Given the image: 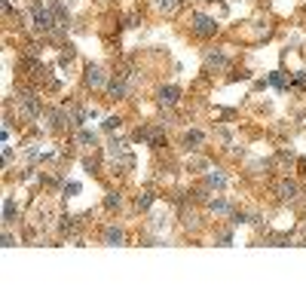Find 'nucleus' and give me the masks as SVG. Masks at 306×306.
<instances>
[{
	"label": "nucleus",
	"instance_id": "22",
	"mask_svg": "<svg viewBox=\"0 0 306 306\" xmlns=\"http://www.w3.org/2000/svg\"><path fill=\"white\" fill-rule=\"evenodd\" d=\"M3 245L12 248V245H15V236H12V233H3Z\"/></svg>",
	"mask_w": 306,
	"mask_h": 306
},
{
	"label": "nucleus",
	"instance_id": "10",
	"mask_svg": "<svg viewBox=\"0 0 306 306\" xmlns=\"http://www.w3.org/2000/svg\"><path fill=\"white\" fill-rule=\"evenodd\" d=\"M224 184H227V178H224L221 169H211V172L205 175V187H208V190H221Z\"/></svg>",
	"mask_w": 306,
	"mask_h": 306
},
{
	"label": "nucleus",
	"instance_id": "1",
	"mask_svg": "<svg viewBox=\"0 0 306 306\" xmlns=\"http://www.w3.org/2000/svg\"><path fill=\"white\" fill-rule=\"evenodd\" d=\"M18 110H21V116H28V120H40V113H43V101H40V95L21 89V92H18Z\"/></svg>",
	"mask_w": 306,
	"mask_h": 306
},
{
	"label": "nucleus",
	"instance_id": "6",
	"mask_svg": "<svg viewBox=\"0 0 306 306\" xmlns=\"http://www.w3.org/2000/svg\"><path fill=\"white\" fill-rule=\"evenodd\" d=\"M205 64L215 67V70H227L230 67V58L224 49H205Z\"/></svg>",
	"mask_w": 306,
	"mask_h": 306
},
{
	"label": "nucleus",
	"instance_id": "17",
	"mask_svg": "<svg viewBox=\"0 0 306 306\" xmlns=\"http://www.w3.org/2000/svg\"><path fill=\"white\" fill-rule=\"evenodd\" d=\"M12 218H15V202L6 196V202H3V224H12Z\"/></svg>",
	"mask_w": 306,
	"mask_h": 306
},
{
	"label": "nucleus",
	"instance_id": "20",
	"mask_svg": "<svg viewBox=\"0 0 306 306\" xmlns=\"http://www.w3.org/2000/svg\"><path fill=\"white\" fill-rule=\"evenodd\" d=\"M120 123H123L120 116H107V120H104V129H107V132H113V129H120Z\"/></svg>",
	"mask_w": 306,
	"mask_h": 306
},
{
	"label": "nucleus",
	"instance_id": "3",
	"mask_svg": "<svg viewBox=\"0 0 306 306\" xmlns=\"http://www.w3.org/2000/svg\"><path fill=\"white\" fill-rule=\"evenodd\" d=\"M31 18H34V28H37V31H52V28L58 25V21H55V15H52V9H49V6H43L40 0L31 6Z\"/></svg>",
	"mask_w": 306,
	"mask_h": 306
},
{
	"label": "nucleus",
	"instance_id": "8",
	"mask_svg": "<svg viewBox=\"0 0 306 306\" xmlns=\"http://www.w3.org/2000/svg\"><path fill=\"white\" fill-rule=\"evenodd\" d=\"M276 193H279V199H297V193H300V187H297V181H282L279 187H276Z\"/></svg>",
	"mask_w": 306,
	"mask_h": 306
},
{
	"label": "nucleus",
	"instance_id": "2",
	"mask_svg": "<svg viewBox=\"0 0 306 306\" xmlns=\"http://www.w3.org/2000/svg\"><path fill=\"white\" fill-rule=\"evenodd\" d=\"M190 28H193V34L202 37V40H208V37L218 34V21H215L211 15H205V12H193V15H190Z\"/></svg>",
	"mask_w": 306,
	"mask_h": 306
},
{
	"label": "nucleus",
	"instance_id": "7",
	"mask_svg": "<svg viewBox=\"0 0 306 306\" xmlns=\"http://www.w3.org/2000/svg\"><path fill=\"white\" fill-rule=\"evenodd\" d=\"M178 98H181V89H178V86H162V89H159V104H162V107H175Z\"/></svg>",
	"mask_w": 306,
	"mask_h": 306
},
{
	"label": "nucleus",
	"instance_id": "15",
	"mask_svg": "<svg viewBox=\"0 0 306 306\" xmlns=\"http://www.w3.org/2000/svg\"><path fill=\"white\" fill-rule=\"evenodd\" d=\"M120 205H123V196H120V193H107V199H104V208H107V211H116Z\"/></svg>",
	"mask_w": 306,
	"mask_h": 306
},
{
	"label": "nucleus",
	"instance_id": "19",
	"mask_svg": "<svg viewBox=\"0 0 306 306\" xmlns=\"http://www.w3.org/2000/svg\"><path fill=\"white\" fill-rule=\"evenodd\" d=\"M270 83L282 89V86H285V77H282V70H273V74H270Z\"/></svg>",
	"mask_w": 306,
	"mask_h": 306
},
{
	"label": "nucleus",
	"instance_id": "18",
	"mask_svg": "<svg viewBox=\"0 0 306 306\" xmlns=\"http://www.w3.org/2000/svg\"><path fill=\"white\" fill-rule=\"evenodd\" d=\"M153 6H156L159 12H172L175 6H181V0H153Z\"/></svg>",
	"mask_w": 306,
	"mask_h": 306
},
{
	"label": "nucleus",
	"instance_id": "12",
	"mask_svg": "<svg viewBox=\"0 0 306 306\" xmlns=\"http://www.w3.org/2000/svg\"><path fill=\"white\" fill-rule=\"evenodd\" d=\"M49 9H52V15H55V21H58V25H67V21H70V12L64 9V3H61V0H52V6H49Z\"/></svg>",
	"mask_w": 306,
	"mask_h": 306
},
{
	"label": "nucleus",
	"instance_id": "4",
	"mask_svg": "<svg viewBox=\"0 0 306 306\" xmlns=\"http://www.w3.org/2000/svg\"><path fill=\"white\" fill-rule=\"evenodd\" d=\"M104 89H107V98H110V101H123V98H129V92H132V86H129V80H126L123 74L110 77V83H107Z\"/></svg>",
	"mask_w": 306,
	"mask_h": 306
},
{
	"label": "nucleus",
	"instance_id": "9",
	"mask_svg": "<svg viewBox=\"0 0 306 306\" xmlns=\"http://www.w3.org/2000/svg\"><path fill=\"white\" fill-rule=\"evenodd\" d=\"M205 144V135L199 132V129H190V132H184V147H190V150H199Z\"/></svg>",
	"mask_w": 306,
	"mask_h": 306
},
{
	"label": "nucleus",
	"instance_id": "13",
	"mask_svg": "<svg viewBox=\"0 0 306 306\" xmlns=\"http://www.w3.org/2000/svg\"><path fill=\"white\" fill-rule=\"evenodd\" d=\"M77 141H80L83 147H95V144H98V135H95V132H89V129H80Z\"/></svg>",
	"mask_w": 306,
	"mask_h": 306
},
{
	"label": "nucleus",
	"instance_id": "5",
	"mask_svg": "<svg viewBox=\"0 0 306 306\" xmlns=\"http://www.w3.org/2000/svg\"><path fill=\"white\" fill-rule=\"evenodd\" d=\"M83 80H86L89 89H104V86L110 83V77L104 74L101 64H86V77H83Z\"/></svg>",
	"mask_w": 306,
	"mask_h": 306
},
{
	"label": "nucleus",
	"instance_id": "11",
	"mask_svg": "<svg viewBox=\"0 0 306 306\" xmlns=\"http://www.w3.org/2000/svg\"><path fill=\"white\" fill-rule=\"evenodd\" d=\"M104 242H107V245H123V242H126L123 227H107V230H104Z\"/></svg>",
	"mask_w": 306,
	"mask_h": 306
},
{
	"label": "nucleus",
	"instance_id": "16",
	"mask_svg": "<svg viewBox=\"0 0 306 306\" xmlns=\"http://www.w3.org/2000/svg\"><path fill=\"white\" fill-rule=\"evenodd\" d=\"M153 199H156V196H153V193H150V190H144V193H141V196H138V199H135V205H138V208H141V211H144V208H150V205H153Z\"/></svg>",
	"mask_w": 306,
	"mask_h": 306
},
{
	"label": "nucleus",
	"instance_id": "21",
	"mask_svg": "<svg viewBox=\"0 0 306 306\" xmlns=\"http://www.w3.org/2000/svg\"><path fill=\"white\" fill-rule=\"evenodd\" d=\"M294 83H297V86H306V70H297V74H294Z\"/></svg>",
	"mask_w": 306,
	"mask_h": 306
},
{
	"label": "nucleus",
	"instance_id": "14",
	"mask_svg": "<svg viewBox=\"0 0 306 306\" xmlns=\"http://www.w3.org/2000/svg\"><path fill=\"white\" fill-rule=\"evenodd\" d=\"M208 211H215V215H227V211H233V205H230L227 199H211V202H208Z\"/></svg>",
	"mask_w": 306,
	"mask_h": 306
}]
</instances>
